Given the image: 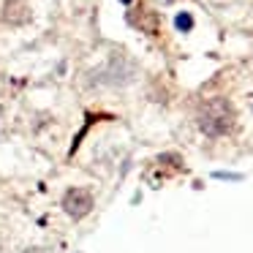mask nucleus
Instances as JSON below:
<instances>
[{"mask_svg": "<svg viewBox=\"0 0 253 253\" xmlns=\"http://www.w3.org/2000/svg\"><path fill=\"white\" fill-rule=\"evenodd\" d=\"M123 3H131V0H123Z\"/></svg>", "mask_w": 253, "mask_h": 253, "instance_id": "6", "label": "nucleus"}, {"mask_svg": "<svg viewBox=\"0 0 253 253\" xmlns=\"http://www.w3.org/2000/svg\"><path fill=\"white\" fill-rule=\"evenodd\" d=\"M237 123V112L231 106L229 98H207L202 106H199V115H196V126L204 136L210 139H218V136H226L231 133Z\"/></svg>", "mask_w": 253, "mask_h": 253, "instance_id": "1", "label": "nucleus"}, {"mask_svg": "<svg viewBox=\"0 0 253 253\" xmlns=\"http://www.w3.org/2000/svg\"><path fill=\"white\" fill-rule=\"evenodd\" d=\"M139 68L133 60H128L126 55H112L109 60L104 63V66L93 68V71L87 74V87H126V84H131L133 79H136Z\"/></svg>", "mask_w": 253, "mask_h": 253, "instance_id": "2", "label": "nucleus"}, {"mask_svg": "<svg viewBox=\"0 0 253 253\" xmlns=\"http://www.w3.org/2000/svg\"><path fill=\"white\" fill-rule=\"evenodd\" d=\"M93 204H95V199H93V193H90V188L71 185L63 193V212L71 220H82L84 215H90L93 212Z\"/></svg>", "mask_w": 253, "mask_h": 253, "instance_id": "3", "label": "nucleus"}, {"mask_svg": "<svg viewBox=\"0 0 253 253\" xmlns=\"http://www.w3.org/2000/svg\"><path fill=\"white\" fill-rule=\"evenodd\" d=\"M3 19L11 25H25L30 22V8L28 3H22V0H8L6 8H3Z\"/></svg>", "mask_w": 253, "mask_h": 253, "instance_id": "4", "label": "nucleus"}, {"mask_svg": "<svg viewBox=\"0 0 253 253\" xmlns=\"http://www.w3.org/2000/svg\"><path fill=\"white\" fill-rule=\"evenodd\" d=\"M174 28L180 30V33H188V30H193V17L188 11H180L174 17Z\"/></svg>", "mask_w": 253, "mask_h": 253, "instance_id": "5", "label": "nucleus"}]
</instances>
